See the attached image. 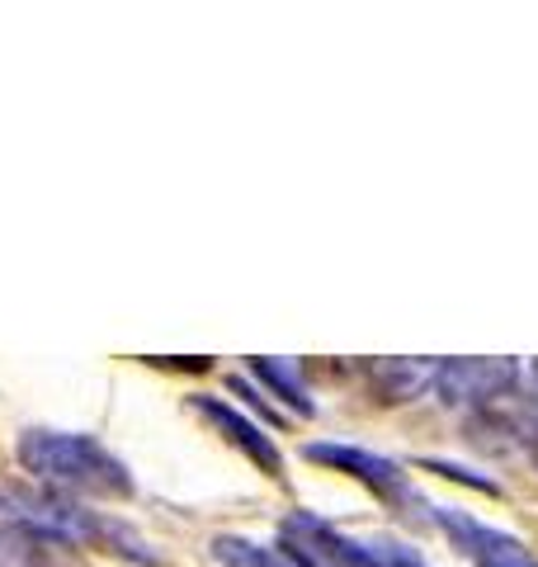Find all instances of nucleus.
Segmentation results:
<instances>
[{"label":"nucleus","instance_id":"nucleus-1","mask_svg":"<svg viewBox=\"0 0 538 567\" xmlns=\"http://www.w3.org/2000/svg\"><path fill=\"white\" fill-rule=\"evenodd\" d=\"M0 516L14 525H33V529H43V535H58L76 548H104V554H114L123 563L161 567V554L133 525L104 516V511H90L76 496L52 492L20 473H0Z\"/></svg>","mask_w":538,"mask_h":567},{"label":"nucleus","instance_id":"nucleus-2","mask_svg":"<svg viewBox=\"0 0 538 567\" xmlns=\"http://www.w3.org/2000/svg\"><path fill=\"white\" fill-rule=\"evenodd\" d=\"M14 454H20V464L33 483L66 492V496H76V502L81 496H95V502H133L137 496L128 464L104 450L95 435L29 425V431H20V440H14Z\"/></svg>","mask_w":538,"mask_h":567},{"label":"nucleus","instance_id":"nucleus-3","mask_svg":"<svg viewBox=\"0 0 538 567\" xmlns=\"http://www.w3.org/2000/svg\"><path fill=\"white\" fill-rule=\"evenodd\" d=\"M279 539L298 548L302 558H312L317 567H430L402 539H354V535H340L335 525L308 516V511L283 516Z\"/></svg>","mask_w":538,"mask_h":567},{"label":"nucleus","instance_id":"nucleus-4","mask_svg":"<svg viewBox=\"0 0 538 567\" xmlns=\"http://www.w3.org/2000/svg\"><path fill=\"white\" fill-rule=\"evenodd\" d=\"M302 458H312V464H327L335 473L354 477V483H364L373 496H379L383 506L402 511L406 520H421V525H435V506L425 502L416 492V483L406 477L402 464H392V458L373 454V450H354V445H335V440H312Z\"/></svg>","mask_w":538,"mask_h":567},{"label":"nucleus","instance_id":"nucleus-5","mask_svg":"<svg viewBox=\"0 0 538 567\" xmlns=\"http://www.w3.org/2000/svg\"><path fill=\"white\" fill-rule=\"evenodd\" d=\"M525 383V369L515 360H444L435 369V388L444 406H463V412H487V406L506 402L515 388Z\"/></svg>","mask_w":538,"mask_h":567},{"label":"nucleus","instance_id":"nucleus-6","mask_svg":"<svg viewBox=\"0 0 538 567\" xmlns=\"http://www.w3.org/2000/svg\"><path fill=\"white\" fill-rule=\"evenodd\" d=\"M435 525L444 529V539L454 544L473 567H538L529 544H519L515 535H506V529L468 516V511L435 506Z\"/></svg>","mask_w":538,"mask_h":567},{"label":"nucleus","instance_id":"nucleus-7","mask_svg":"<svg viewBox=\"0 0 538 567\" xmlns=\"http://www.w3.org/2000/svg\"><path fill=\"white\" fill-rule=\"evenodd\" d=\"M189 412L199 416V421H208L231 450H241L250 464H256V468L269 477V483H289V477H283V454H279V445H275V435H265L256 421L237 412V406H227V402L208 398V393H194V398H189Z\"/></svg>","mask_w":538,"mask_h":567},{"label":"nucleus","instance_id":"nucleus-8","mask_svg":"<svg viewBox=\"0 0 538 567\" xmlns=\"http://www.w3.org/2000/svg\"><path fill=\"white\" fill-rule=\"evenodd\" d=\"M0 558H6V567H85L76 544L14 520L0 525Z\"/></svg>","mask_w":538,"mask_h":567},{"label":"nucleus","instance_id":"nucleus-9","mask_svg":"<svg viewBox=\"0 0 538 567\" xmlns=\"http://www.w3.org/2000/svg\"><path fill=\"white\" fill-rule=\"evenodd\" d=\"M435 360H369L354 374L369 383V393L379 402H416L435 388Z\"/></svg>","mask_w":538,"mask_h":567},{"label":"nucleus","instance_id":"nucleus-10","mask_svg":"<svg viewBox=\"0 0 538 567\" xmlns=\"http://www.w3.org/2000/svg\"><path fill=\"white\" fill-rule=\"evenodd\" d=\"M208 554L218 567H317L312 558H302L289 544H260L246 535H218L208 544Z\"/></svg>","mask_w":538,"mask_h":567},{"label":"nucleus","instance_id":"nucleus-11","mask_svg":"<svg viewBox=\"0 0 538 567\" xmlns=\"http://www.w3.org/2000/svg\"><path fill=\"white\" fill-rule=\"evenodd\" d=\"M250 374H256V379L269 388V393L279 398V412L289 406V412L302 416V421L317 416V398H312V388L302 383V369H298V364L269 360V354H256V360H250Z\"/></svg>","mask_w":538,"mask_h":567},{"label":"nucleus","instance_id":"nucleus-12","mask_svg":"<svg viewBox=\"0 0 538 567\" xmlns=\"http://www.w3.org/2000/svg\"><path fill=\"white\" fill-rule=\"evenodd\" d=\"M421 468H430V473H444V477H454V483H463V487H477V492H487V496H500V487L492 483V477L468 473V468H458V464H444V458H421Z\"/></svg>","mask_w":538,"mask_h":567},{"label":"nucleus","instance_id":"nucleus-13","mask_svg":"<svg viewBox=\"0 0 538 567\" xmlns=\"http://www.w3.org/2000/svg\"><path fill=\"white\" fill-rule=\"evenodd\" d=\"M519 450L538 468V374H534V388H525V440H519Z\"/></svg>","mask_w":538,"mask_h":567},{"label":"nucleus","instance_id":"nucleus-14","mask_svg":"<svg viewBox=\"0 0 538 567\" xmlns=\"http://www.w3.org/2000/svg\"><path fill=\"white\" fill-rule=\"evenodd\" d=\"M0 567H6V563H0Z\"/></svg>","mask_w":538,"mask_h":567}]
</instances>
